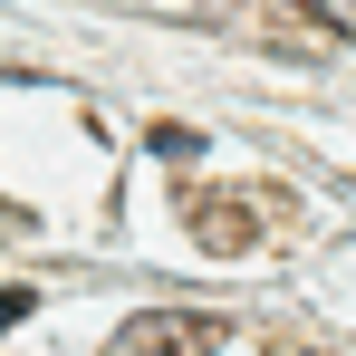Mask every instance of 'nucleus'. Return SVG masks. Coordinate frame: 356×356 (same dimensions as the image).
I'll return each mask as SVG.
<instances>
[{
	"label": "nucleus",
	"mask_w": 356,
	"mask_h": 356,
	"mask_svg": "<svg viewBox=\"0 0 356 356\" xmlns=\"http://www.w3.org/2000/svg\"><path fill=\"white\" fill-rule=\"evenodd\" d=\"M212 347H222V318L202 308H145L106 337V356H212Z\"/></svg>",
	"instance_id": "f257e3e1"
},
{
	"label": "nucleus",
	"mask_w": 356,
	"mask_h": 356,
	"mask_svg": "<svg viewBox=\"0 0 356 356\" xmlns=\"http://www.w3.org/2000/svg\"><path fill=\"white\" fill-rule=\"evenodd\" d=\"M318 29H337V39H356V0H298Z\"/></svg>",
	"instance_id": "f03ea898"
},
{
	"label": "nucleus",
	"mask_w": 356,
	"mask_h": 356,
	"mask_svg": "<svg viewBox=\"0 0 356 356\" xmlns=\"http://www.w3.org/2000/svg\"><path fill=\"white\" fill-rule=\"evenodd\" d=\"M29 308H39V298H29V289H0V327H19Z\"/></svg>",
	"instance_id": "7ed1b4c3"
}]
</instances>
